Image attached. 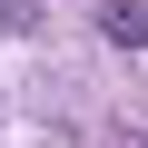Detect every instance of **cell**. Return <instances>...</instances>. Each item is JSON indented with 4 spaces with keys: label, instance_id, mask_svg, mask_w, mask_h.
<instances>
[{
    "label": "cell",
    "instance_id": "obj_2",
    "mask_svg": "<svg viewBox=\"0 0 148 148\" xmlns=\"http://www.w3.org/2000/svg\"><path fill=\"white\" fill-rule=\"evenodd\" d=\"M40 10H30V0H0V30H30Z\"/></svg>",
    "mask_w": 148,
    "mask_h": 148
},
{
    "label": "cell",
    "instance_id": "obj_1",
    "mask_svg": "<svg viewBox=\"0 0 148 148\" xmlns=\"http://www.w3.org/2000/svg\"><path fill=\"white\" fill-rule=\"evenodd\" d=\"M99 30H109L119 49H138V40H148V10H138V0H99Z\"/></svg>",
    "mask_w": 148,
    "mask_h": 148
}]
</instances>
